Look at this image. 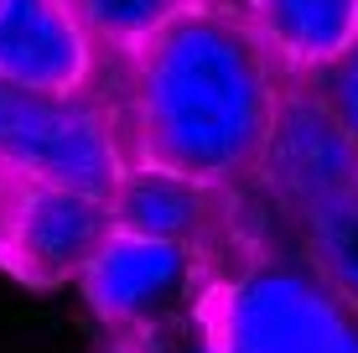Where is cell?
Listing matches in <instances>:
<instances>
[{
    "mask_svg": "<svg viewBox=\"0 0 358 353\" xmlns=\"http://www.w3.org/2000/svg\"><path fill=\"white\" fill-rule=\"evenodd\" d=\"M125 63L135 161L171 166L218 192L260 177L286 73L234 6L203 0L182 10Z\"/></svg>",
    "mask_w": 358,
    "mask_h": 353,
    "instance_id": "cell-1",
    "label": "cell"
},
{
    "mask_svg": "<svg viewBox=\"0 0 358 353\" xmlns=\"http://www.w3.org/2000/svg\"><path fill=\"white\" fill-rule=\"evenodd\" d=\"M203 312L224 353H358L348 301L296 254H255L218 275Z\"/></svg>",
    "mask_w": 358,
    "mask_h": 353,
    "instance_id": "cell-2",
    "label": "cell"
},
{
    "mask_svg": "<svg viewBox=\"0 0 358 353\" xmlns=\"http://www.w3.org/2000/svg\"><path fill=\"white\" fill-rule=\"evenodd\" d=\"M78 291L89 312L109 327V343L135 348L166 327L197 317L213 291V275H208L203 250L192 245L109 229V239L78 271Z\"/></svg>",
    "mask_w": 358,
    "mask_h": 353,
    "instance_id": "cell-3",
    "label": "cell"
},
{
    "mask_svg": "<svg viewBox=\"0 0 358 353\" xmlns=\"http://www.w3.org/2000/svg\"><path fill=\"white\" fill-rule=\"evenodd\" d=\"M260 177L270 182L275 203L296 224L358 192V145L348 141L343 120L332 115V104L322 99L317 83L286 78Z\"/></svg>",
    "mask_w": 358,
    "mask_h": 353,
    "instance_id": "cell-4",
    "label": "cell"
},
{
    "mask_svg": "<svg viewBox=\"0 0 358 353\" xmlns=\"http://www.w3.org/2000/svg\"><path fill=\"white\" fill-rule=\"evenodd\" d=\"M0 156L31 182H57V187L94 192V198H109L120 166L130 161L109 115L89 104V94L78 99L16 94Z\"/></svg>",
    "mask_w": 358,
    "mask_h": 353,
    "instance_id": "cell-5",
    "label": "cell"
},
{
    "mask_svg": "<svg viewBox=\"0 0 358 353\" xmlns=\"http://www.w3.org/2000/svg\"><path fill=\"white\" fill-rule=\"evenodd\" d=\"M109 229H115L109 198L21 177L16 198L0 218V265L27 286L78 281V271L109 239Z\"/></svg>",
    "mask_w": 358,
    "mask_h": 353,
    "instance_id": "cell-6",
    "label": "cell"
},
{
    "mask_svg": "<svg viewBox=\"0 0 358 353\" xmlns=\"http://www.w3.org/2000/svg\"><path fill=\"white\" fill-rule=\"evenodd\" d=\"M99 36L73 0H0V83L36 99H78L99 78Z\"/></svg>",
    "mask_w": 358,
    "mask_h": 353,
    "instance_id": "cell-7",
    "label": "cell"
},
{
    "mask_svg": "<svg viewBox=\"0 0 358 353\" xmlns=\"http://www.w3.org/2000/svg\"><path fill=\"white\" fill-rule=\"evenodd\" d=\"M286 78L317 83L358 47V0H234Z\"/></svg>",
    "mask_w": 358,
    "mask_h": 353,
    "instance_id": "cell-8",
    "label": "cell"
},
{
    "mask_svg": "<svg viewBox=\"0 0 358 353\" xmlns=\"http://www.w3.org/2000/svg\"><path fill=\"white\" fill-rule=\"evenodd\" d=\"M218 208L224 192L203 187V182L171 172L156 161H130L120 166L115 187H109V218L125 234H145V239H171V245H192L203 250L218 229Z\"/></svg>",
    "mask_w": 358,
    "mask_h": 353,
    "instance_id": "cell-9",
    "label": "cell"
},
{
    "mask_svg": "<svg viewBox=\"0 0 358 353\" xmlns=\"http://www.w3.org/2000/svg\"><path fill=\"white\" fill-rule=\"evenodd\" d=\"M296 229L306 239V260L317 265V275L348 301V312L358 317V192L312 218H301Z\"/></svg>",
    "mask_w": 358,
    "mask_h": 353,
    "instance_id": "cell-10",
    "label": "cell"
},
{
    "mask_svg": "<svg viewBox=\"0 0 358 353\" xmlns=\"http://www.w3.org/2000/svg\"><path fill=\"white\" fill-rule=\"evenodd\" d=\"M317 89H322V99L332 104V115L343 120L348 141L358 145V47H353L348 57H343L338 68H327L322 78H317Z\"/></svg>",
    "mask_w": 358,
    "mask_h": 353,
    "instance_id": "cell-11",
    "label": "cell"
},
{
    "mask_svg": "<svg viewBox=\"0 0 358 353\" xmlns=\"http://www.w3.org/2000/svg\"><path fill=\"white\" fill-rule=\"evenodd\" d=\"M203 307H208V301H203ZM135 353H224V348H218L213 327H208V312H197V317L166 327V333L145 338V343H135Z\"/></svg>",
    "mask_w": 358,
    "mask_h": 353,
    "instance_id": "cell-12",
    "label": "cell"
},
{
    "mask_svg": "<svg viewBox=\"0 0 358 353\" xmlns=\"http://www.w3.org/2000/svg\"><path fill=\"white\" fill-rule=\"evenodd\" d=\"M16 187H21V172L0 156V218H6V208H10V198H16Z\"/></svg>",
    "mask_w": 358,
    "mask_h": 353,
    "instance_id": "cell-13",
    "label": "cell"
},
{
    "mask_svg": "<svg viewBox=\"0 0 358 353\" xmlns=\"http://www.w3.org/2000/svg\"><path fill=\"white\" fill-rule=\"evenodd\" d=\"M10 104H16V94L0 83V141H6V120H10Z\"/></svg>",
    "mask_w": 358,
    "mask_h": 353,
    "instance_id": "cell-14",
    "label": "cell"
},
{
    "mask_svg": "<svg viewBox=\"0 0 358 353\" xmlns=\"http://www.w3.org/2000/svg\"><path fill=\"white\" fill-rule=\"evenodd\" d=\"M99 353H135V348H125V343H104Z\"/></svg>",
    "mask_w": 358,
    "mask_h": 353,
    "instance_id": "cell-15",
    "label": "cell"
},
{
    "mask_svg": "<svg viewBox=\"0 0 358 353\" xmlns=\"http://www.w3.org/2000/svg\"><path fill=\"white\" fill-rule=\"evenodd\" d=\"M218 6H234V0H218Z\"/></svg>",
    "mask_w": 358,
    "mask_h": 353,
    "instance_id": "cell-16",
    "label": "cell"
}]
</instances>
